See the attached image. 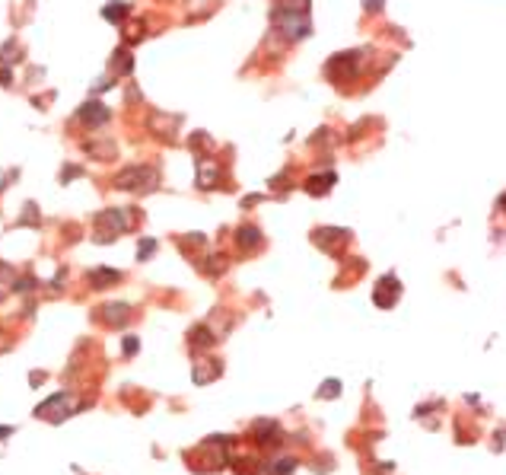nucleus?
Wrapping results in <instances>:
<instances>
[{
	"label": "nucleus",
	"mask_w": 506,
	"mask_h": 475,
	"mask_svg": "<svg viewBox=\"0 0 506 475\" xmlns=\"http://www.w3.org/2000/svg\"><path fill=\"white\" fill-rule=\"evenodd\" d=\"M80 118H83L86 125L99 128V125H105V122H108V109H105L102 102H86V105H83V112H80Z\"/></svg>",
	"instance_id": "nucleus-2"
},
{
	"label": "nucleus",
	"mask_w": 506,
	"mask_h": 475,
	"mask_svg": "<svg viewBox=\"0 0 506 475\" xmlns=\"http://www.w3.org/2000/svg\"><path fill=\"white\" fill-rule=\"evenodd\" d=\"M131 67H134L131 54H128V51H115V57H112V70H118V74H131Z\"/></svg>",
	"instance_id": "nucleus-3"
},
{
	"label": "nucleus",
	"mask_w": 506,
	"mask_h": 475,
	"mask_svg": "<svg viewBox=\"0 0 506 475\" xmlns=\"http://www.w3.org/2000/svg\"><path fill=\"white\" fill-rule=\"evenodd\" d=\"M121 16H128V4H118V10L105 7V19H121Z\"/></svg>",
	"instance_id": "nucleus-5"
},
{
	"label": "nucleus",
	"mask_w": 506,
	"mask_h": 475,
	"mask_svg": "<svg viewBox=\"0 0 506 475\" xmlns=\"http://www.w3.org/2000/svg\"><path fill=\"white\" fill-rule=\"evenodd\" d=\"M153 182H156V169H150V166H128L124 172L115 175V185L118 188H134V192L153 188Z\"/></svg>",
	"instance_id": "nucleus-1"
},
{
	"label": "nucleus",
	"mask_w": 506,
	"mask_h": 475,
	"mask_svg": "<svg viewBox=\"0 0 506 475\" xmlns=\"http://www.w3.org/2000/svg\"><path fill=\"white\" fill-rule=\"evenodd\" d=\"M115 278H118L115 271H96V275H89V281H99V284H96V287H108L105 281H115Z\"/></svg>",
	"instance_id": "nucleus-4"
}]
</instances>
